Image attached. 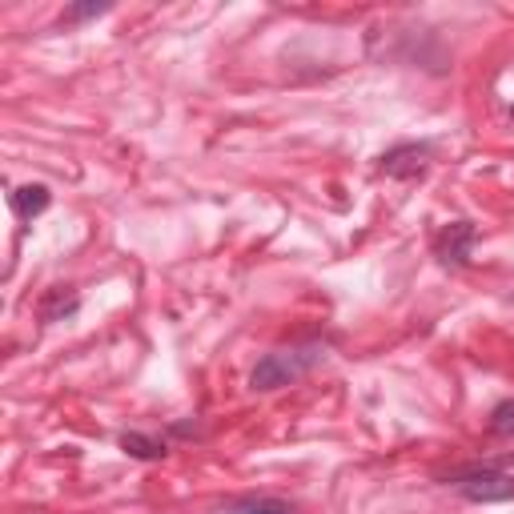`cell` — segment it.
Returning a JSON list of instances; mask_svg holds the SVG:
<instances>
[{"label":"cell","instance_id":"cell-1","mask_svg":"<svg viewBox=\"0 0 514 514\" xmlns=\"http://www.w3.org/2000/svg\"><path fill=\"white\" fill-rule=\"evenodd\" d=\"M322 362V350L310 346V350H278V354H266L262 362L253 366L249 374V386L253 390H278V386H290L298 382L306 370H314Z\"/></svg>","mask_w":514,"mask_h":514},{"label":"cell","instance_id":"cell-2","mask_svg":"<svg viewBox=\"0 0 514 514\" xmlns=\"http://www.w3.org/2000/svg\"><path fill=\"white\" fill-rule=\"evenodd\" d=\"M454 486H458L470 502H506V498H514V478H510V474H494V470L462 474Z\"/></svg>","mask_w":514,"mask_h":514},{"label":"cell","instance_id":"cell-3","mask_svg":"<svg viewBox=\"0 0 514 514\" xmlns=\"http://www.w3.org/2000/svg\"><path fill=\"white\" fill-rule=\"evenodd\" d=\"M470 241H474V229L466 221H454V225L442 229V237L434 241V249H438V257H442L446 266H462L466 257H470Z\"/></svg>","mask_w":514,"mask_h":514},{"label":"cell","instance_id":"cell-4","mask_svg":"<svg viewBox=\"0 0 514 514\" xmlns=\"http://www.w3.org/2000/svg\"><path fill=\"white\" fill-rule=\"evenodd\" d=\"M426 161H430L426 145H398V149H390L382 157V173L386 177H414V173L426 169Z\"/></svg>","mask_w":514,"mask_h":514},{"label":"cell","instance_id":"cell-5","mask_svg":"<svg viewBox=\"0 0 514 514\" xmlns=\"http://www.w3.org/2000/svg\"><path fill=\"white\" fill-rule=\"evenodd\" d=\"M49 189L45 185H21L17 193H13V209L21 213V221H33V217H41L45 209H49Z\"/></svg>","mask_w":514,"mask_h":514},{"label":"cell","instance_id":"cell-6","mask_svg":"<svg viewBox=\"0 0 514 514\" xmlns=\"http://www.w3.org/2000/svg\"><path fill=\"white\" fill-rule=\"evenodd\" d=\"M229 514H294V506L282 498H241L229 502Z\"/></svg>","mask_w":514,"mask_h":514},{"label":"cell","instance_id":"cell-7","mask_svg":"<svg viewBox=\"0 0 514 514\" xmlns=\"http://www.w3.org/2000/svg\"><path fill=\"white\" fill-rule=\"evenodd\" d=\"M121 446H125L133 458H145V462H157V458H165V442H157V438H145V434H121Z\"/></svg>","mask_w":514,"mask_h":514},{"label":"cell","instance_id":"cell-8","mask_svg":"<svg viewBox=\"0 0 514 514\" xmlns=\"http://www.w3.org/2000/svg\"><path fill=\"white\" fill-rule=\"evenodd\" d=\"M490 430H494L498 438H510V434H514V402L494 406V414H490Z\"/></svg>","mask_w":514,"mask_h":514},{"label":"cell","instance_id":"cell-9","mask_svg":"<svg viewBox=\"0 0 514 514\" xmlns=\"http://www.w3.org/2000/svg\"><path fill=\"white\" fill-rule=\"evenodd\" d=\"M73 310H77V298H65V290H57V294H53V302L45 306V318H49V322H57L61 314H73Z\"/></svg>","mask_w":514,"mask_h":514},{"label":"cell","instance_id":"cell-10","mask_svg":"<svg viewBox=\"0 0 514 514\" xmlns=\"http://www.w3.org/2000/svg\"><path fill=\"white\" fill-rule=\"evenodd\" d=\"M97 13H105V5H89V9H73L69 17H73V21H85V17H97Z\"/></svg>","mask_w":514,"mask_h":514},{"label":"cell","instance_id":"cell-11","mask_svg":"<svg viewBox=\"0 0 514 514\" xmlns=\"http://www.w3.org/2000/svg\"><path fill=\"white\" fill-rule=\"evenodd\" d=\"M510 113H514V109H510Z\"/></svg>","mask_w":514,"mask_h":514}]
</instances>
